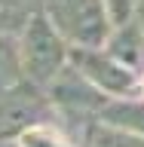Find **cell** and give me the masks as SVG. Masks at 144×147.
<instances>
[{
  "label": "cell",
  "mask_w": 144,
  "mask_h": 147,
  "mask_svg": "<svg viewBox=\"0 0 144 147\" xmlns=\"http://www.w3.org/2000/svg\"><path fill=\"white\" fill-rule=\"evenodd\" d=\"M55 22L77 37L80 43L95 46L104 37V0H46Z\"/></svg>",
  "instance_id": "cell-1"
},
{
  "label": "cell",
  "mask_w": 144,
  "mask_h": 147,
  "mask_svg": "<svg viewBox=\"0 0 144 147\" xmlns=\"http://www.w3.org/2000/svg\"><path fill=\"white\" fill-rule=\"evenodd\" d=\"M25 64L28 71L34 74L37 80H46L58 71L62 64V46H58V37L49 31L43 18H34L28 25L25 34Z\"/></svg>",
  "instance_id": "cell-2"
},
{
  "label": "cell",
  "mask_w": 144,
  "mask_h": 147,
  "mask_svg": "<svg viewBox=\"0 0 144 147\" xmlns=\"http://www.w3.org/2000/svg\"><path fill=\"white\" fill-rule=\"evenodd\" d=\"M74 61L83 67V74H86L89 80H95L101 89H107V92H123V89L132 86V74L123 71L120 64L95 55V52H86V49H83V52H74Z\"/></svg>",
  "instance_id": "cell-3"
},
{
  "label": "cell",
  "mask_w": 144,
  "mask_h": 147,
  "mask_svg": "<svg viewBox=\"0 0 144 147\" xmlns=\"http://www.w3.org/2000/svg\"><path fill=\"white\" fill-rule=\"evenodd\" d=\"M110 46H114V55H120V58H126V61L132 64L138 55H141V46H144V43L138 40V28H129V37L120 34Z\"/></svg>",
  "instance_id": "cell-4"
},
{
  "label": "cell",
  "mask_w": 144,
  "mask_h": 147,
  "mask_svg": "<svg viewBox=\"0 0 144 147\" xmlns=\"http://www.w3.org/2000/svg\"><path fill=\"white\" fill-rule=\"evenodd\" d=\"M22 147H68V144L49 129H31L22 138Z\"/></svg>",
  "instance_id": "cell-5"
},
{
  "label": "cell",
  "mask_w": 144,
  "mask_h": 147,
  "mask_svg": "<svg viewBox=\"0 0 144 147\" xmlns=\"http://www.w3.org/2000/svg\"><path fill=\"white\" fill-rule=\"evenodd\" d=\"M9 46L12 43L0 37V83H9L12 74H16V52H12Z\"/></svg>",
  "instance_id": "cell-6"
},
{
  "label": "cell",
  "mask_w": 144,
  "mask_h": 147,
  "mask_svg": "<svg viewBox=\"0 0 144 147\" xmlns=\"http://www.w3.org/2000/svg\"><path fill=\"white\" fill-rule=\"evenodd\" d=\"M104 3H107V9H110V16H114L117 25H123L129 18V12H132V0H104Z\"/></svg>",
  "instance_id": "cell-7"
},
{
  "label": "cell",
  "mask_w": 144,
  "mask_h": 147,
  "mask_svg": "<svg viewBox=\"0 0 144 147\" xmlns=\"http://www.w3.org/2000/svg\"><path fill=\"white\" fill-rule=\"evenodd\" d=\"M138 3H141V9H144V0H138Z\"/></svg>",
  "instance_id": "cell-8"
}]
</instances>
